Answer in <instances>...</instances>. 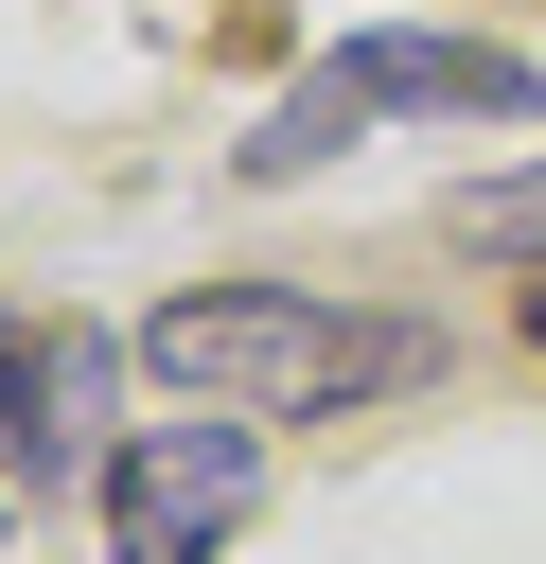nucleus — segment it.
Wrapping results in <instances>:
<instances>
[{"instance_id": "nucleus-1", "label": "nucleus", "mask_w": 546, "mask_h": 564, "mask_svg": "<svg viewBox=\"0 0 546 564\" xmlns=\"http://www.w3.org/2000/svg\"><path fill=\"white\" fill-rule=\"evenodd\" d=\"M141 370L194 388V405H229V423H299V405L387 388L405 335H370V317H335V300H282V282H194V300L141 317Z\"/></svg>"}, {"instance_id": "nucleus-2", "label": "nucleus", "mask_w": 546, "mask_h": 564, "mask_svg": "<svg viewBox=\"0 0 546 564\" xmlns=\"http://www.w3.org/2000/svg\"><path fill=\"white\" fill-rule=\"evenodd\" d=\"M387 106H440V123H528L546 106V70L528 53H493V35H352V53H317L282 106H264V141H247V176H317L352 123H387Z\"/></svg>"}, {"instance_id": "nucleus-3", "label": "nucleus", "mask_w": 546, "mask_h": 564, "mask_svg": "<svg viewBox=\"0 0 546 564\" xmlns=\"http://www.w3.org/2000/svg\"><path fill=\"white\" fill-rule=\"evenodd\" d=\"M247 494H264V423H141L123 458H106V564H211L229 529H247Z\"/></svg>"}, {"instance_id": "nucleus-4", "label": "nucleus", "mask_w": 546, "mask_h": 564, "mask_svg": "<svg viewBox=\"0 0 546 564\" xmlns=\"http://www.w3.org/2000/svg\"><path fill=\"white\" fill-rule=\"evenodd\" d=\"M458 247H511V264H546V159H528V176H476V194H458Z\"/></svg>"}]
</instances>
